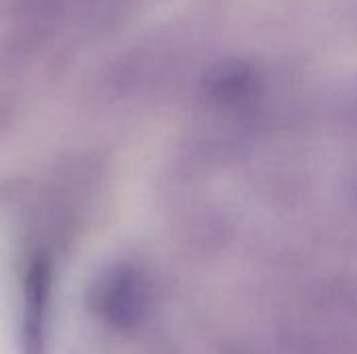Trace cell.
<instances>
[{
	"instance_id": "6da1fadb",
	"label": "cell",
	"mask_w": 357,
	"mask_h": 354,
	"mask_svg": "<svg viewBox=\"0 0 357 354\" xmlns=\"http://www.w3.org/2000/svg\"><path fill=\"white\" fill-rule=\"evenodd\" d=\"M8 121H10V113H8V108L0 102V134L6 129V125H8Z\"/></svg>"
}]
</instances>
